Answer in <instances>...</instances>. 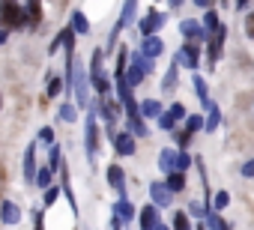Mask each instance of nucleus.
I'll list each match as a JSON object with an SVG mask.
<instances>
[{
    "instance_id": "13",
    "label": "nucleus",
    "mask_w": 254,
    "mask_h": 230,
    "mask_svg": "<svg viewBox=\"0 0 254 230\" xmlns=\"http://www.w3.org/2000/svg\"><path fill=\"white\" fill-rule=\"evenodd\" d=\"M27 15H30V27H39V21H42V6H39V3H27Z\"/></svg>"
},
{
    "instance_id": "8",
    "label": "nucleus",
    "mask_w": 254,
    "mask_h": 230,
    "mask_svg": "<svg viewBox=\"0 0 254 230\" xmlns=\"http://www.w3.org/2000/svg\"><path fill=\"white\" fill-rule=\"evenodd\" d=\"M33 159H36V147L30 144V147H27V156H24V176H27V179L36 176V162H33Z\"/></svg>"
},
{
    "instance_id": "5",
    "label": "nucleus",
    "mask_w": 254,
    "mask_h": 230,
    "mask_svg": "<svg viewBox=\"0 0 254 230\" xmlns=\"http://www.w3.org/2000/svg\"><path fill=\"white\" fill-rule=\"evenodd\" d=\"M117 153H120V156H132V153H135V138L126 135V132L117 135Z\"/></svg>"
},
{
    "instance_id": "31",
    "label": "nucleus",
    "mask_w": 254,
    "mask_h": 230,
    "mask_svg": "<svg viewBox=\"0 0 254 230\" xmlns=\"http://www.w3.org/2000/svg\"><path fill=\"white\" fill-rule=\"evenodd\" d=\"M209 227H212V230H227V224H224V221H218L215 215L209 218Z\"/></svg>"
},
{
    "instance_id": "6",
    "label": "nucleus",
    "mask_w": 254,
    "mask_h": 230,
    "mask_svg": "<svg viewBox=\"0 0 254 230\" xmlns=\"http://www.w3.org/2000/svg\"><path fill=\"white\" fill-rule=\"evenodd\" d=\"M159 27H162V15H159V12H150V15L141 21V30H144V36H150V33H153V30H159Z\"/></svg>"
},
{
    "instance_id": "36",
    "label": "nucleus",
    "mask_w": 254,
    "mask_h": 230,
    "mask_svg": "<svg viewBox=\"0 0 254 230\" xmlns=\"http://www.w3.org/2000/svg\"><path fill=\"white\" fill-rule=\"evenodd\" d=\"M189 141H191V135H189V132H183V135H180V147H189Z\"/></svg>"
},
{
    "instance_id": "11",
    "label": "nucleus",
    "mask_w": 254,
    "mask_h": 230,
    "mask_svg": "<svg viewBox=\"0 0 254 230\" xmlns=\"http://www.w3.org/2000/svg\"><path fill=\"white\" fill-rule=\"evenodd\" d=\"M159 168H162L165 173H174V168H177V156H174L171 150H165V153H162V165H159Z\"/></svg>"
},
{
    "instance_id": "27",
    "label": "nucleus",
    "mask_w": 254,
    "mask_h": 230,
    "mask_svg": "<svg viewBox=\"0 0 254 230\" xmlns=\"http://www.w3.org/2000/svg\"><path fill=\"white\" fill-rule=\"evenodd\" d=\"M39 138H42L45 144H54V129H48V126H45V129L39 132Z\"/></svg>"
},
{
    "instance_id": "29",
    "label": "nucleus",
    "mask_w": 254,
    "mask_h": 230,
    "mask_svg": "<svg viewBox=\"0 0 254 230\" xmlns=\"http://www.w3.org/2000/svg\"><path fill=\"white\" fill-rule=\"evenodd\" d=\"M227 200H230V197H227L224 191H218V194H215V209H221V206H227Z\"/></svg>"
},
{
    "instance_id": "21",
    "label": "nucleus",
    "mask_w": 254,
    "mask_h": 230,
    "mask_svg": "<svg viewBox=\"0 0 254 230\" xmlns=\"http://www.w3.org/2000/svg\"><path fill=\"white\" fill-rule=\"evenodd\" d=\"M60 87H63V81L60 78H51L48 81V96H60Z\"/></svg>"
},
{
    "instance_id": "26",
    "label": "nucleus",
    "mask_w": 254,
    "mask_h": 230,
    "mask_svg": "<svg viewBox=\"0 0 254 230\" xmlns=\"http://www.w3.org/2000/svg\"><path fill=\"white\" fill-rule=\"evenodd\" d=\"M189 165H191V159H189V156H177V173H183Z\"/></svg>"
},
{
    "instance_id": "16",
    "label": "nucleus",
    "mask_w": 254,
    "mask_h": 230,
    "mask_svg": "<svg viewBox=\"0 0 254 230\" xmlns=\"http://www.w3.org/2000/svg\"><path fill=\"white\" fill-rule=\"evenodd\" d=\"M72 27H75L78 33H87V21H84V15H81V12H75V15H72Z\"/></svg>"
},
{
    "instance_id": "40",
    "label": "nucleus",
    "mask_w": 254,
    "mask_h": 230,
    "mask_svg": "<svg viewBox=\"0 0 254 230\" xmlns=\"http://www.w3.org/2000/svg\"><path fill=\"white\" fill-rule=\"evenodd\" d=\"M6 42V30H0V45H3Z\"/></svg>"
},
{
    "instance_id": "18",
    "label": "nucleus",
    "mask_w": 254,
    "mask_h": 230,
    "mask_svg": "<svg viewBox=\"0 0 254 230\" xmlns=\"http://www.w3.org/2000/svg\"><path fill=\"white\" fill-rule=\"evenodd\" d=\"M186 60H189L191 69L197 66V48H194V45H186Z\"/></svg>"
},
{
    "instance_id": "20",
    "label": "nucleus",
    "mask_w": 254,
    "mask_h": 230,
    "mask_svg": "<svg viewBox=\"0 0 254 230\" xmlns=\"http://www.w3.org/2000/svg\"><path fill=\"white\" fill-rule=\"evenodd\" d=\"M60 117H63L66 123H72V120H75V105H63V108H60Z\"/></svg>"
},
{
    "instance_id": "34",
    "label": "nucleus",
    "mask_w": 254,
    "mask_h": 230,
    "mask_svg": "<svg viewBox=\"0 0 254 230\" xmlns=\"http://www.w3.org/2000/svg\"><path fill=\"white\" fill-rule=\"evenodd\" d=\"M159 123H162V129H171V126H174V120L168 117V114H162V120H159Z\"/></svg>"
},
{
    "instance_id": "35",
    "label": "nucleus",
    "mask_w": 254,
    "mask_h": 230,
    "mask_svg": "<svg viewBox=\"0 0 254 230\" xmlns=\"http://www.w3.org/2000/svg\"><path fill=\"white\" fill-rule=\"evenodd\" d=\"M215 24H218V18H215V15H206V27L215 30Z\"/></svg>"
},
{
    "instance_id": "7",
    "label": "nucleus",
    "mask_w": 254,
    "mask_h": 230,
    "mask_svg": "<svg viewBox=\"0 0 254 230\" xmlns=\"http://www.w3.org/2000/svg\"><path fill=\"white\" fill-rule=\"evenodd\" d=\"M87 156H96V120L87 117Z\"/></svg>"
},
{
    "instance_id": "32",
    "label": "nucleus",
    "mask_w": 254,
    "mask_h": 230,
    "mask_svg": "<svg viewBox=\"0 0 254 230\" xmlns=\"http://www.w3.org/2000/svg\"><path fill=\"white\" fill-rule=\"evenodd\" d=\"M194 87H197V96H200V99H203V102H206V87H203V81H200V78H197V81H194Z\"/></svg>"
},
{
    "instance_id": "25",
    "label": "nucleus",
    "mask_w": 254,
    "mask_h": 230,
    "mask_svg": "<svg viewBox=\"0 0 254 230\" xmlns=\"http://www.w3.org/2000/svg\"><path fill=\"white\" fill-rule=\"evenodd\" d=\"M197 129H203V120H200L197 114H194V117L189 120V135H191V132H197Z\"/></svg>"
},
{
    "instance_id": "38",
    "label": "nucleus",
    "mask_w": 254,
    "mask_h": 230,
    "mask_svg": "<svg viewBox=\"0 0 254 230\" xmlns=\"http://www.w3.org/2000/svg\"><path fill=\"white\" fill-rule=\"evenodd\" d=\"M242 173H245V176H254V162H248V165L242 168Z\"/></svg>"
},
{
    "instance_id": "4",
    "label": "nucleus",
    "mask_w": 254,
    "mask_h": 230,
    "mask_svg": "<svg viewBox=\"0 0 254 230\" xmlns=\"http://www.w3.org/2000/svg\"><path fill=\"white\" fill-rule=\"evenodd\" d=\"M18 206L15 203H9V200H3V203H0V221H3V224H18Z\"/></svg>"
},
{
    "instance_id": "1",
    "label": "nucleus",
    "mask_w": 254,
    "mask_h": 230,
    "mask_svg": "<svg viewBox=\"0 0 254 230\" xmlns=\"http://www.w3.org/2000/svg\"><path fill=\"white\" fill-rule=\"evenodd\" d=\"M0 21H3L6 27H21L24 24L21 6L18 3H3V6H0Z\"/></svg>"
},
{
    "instance_id": "12",
    "label": "nucleus",
    "mask_w": 254,
    "mask_h": 230,
    "mask_svg": "<svg viewBox=\"0 0 254 230\" xmlns=\"http://www.w3.org/2000/svg\"><path fill=\"white\" fill-rule=\"evenodd\" d=\"M153 197H156V203H159V206H165V203L171 200V191H168L162 182H156V185H153Z\"/></svg>"
},
{
    "instance_id": "19",
    "label": "nucleus",
    "mask_w": 254,
    "mask_h": 230,
    "mask_svg": "<svg viewBox=\"0 0 254 230\" xmlns=\"http://www.w3.org/2000/svg\"><path fill=\"white\" fill-rule=\"evenodd\" d=\"M174 227H177V230H189V218H186V212H177V215H174Z\"/></svg>"
},
{
    "instance_id": "15",
    "label": "nucleus",
    "mask_w": 254,
    "mask_h": 230,
    "mask_svg": "<svg viewBox=\"0 0 254 230\" xmlns=\"http://www.w3.org/2000/svg\"><path fill=\"white\" fill-rule=\"evenodd\" d=\"M135 15V3H126V9H123V15H120V27H126L129 24V18Z\"/></svg>"
},
{
    "instance_id": "37",
    "label": "nucleus",
    "mask_w": 254,
    "mask_h": 230,
    "mask_svg": "<svg viewBox=\"0 0 254 230\" xmlns=\"http://www.w3.org/2000/svg\"><path fill=\"white\" fill-rule=\"evenodd\" d=\"M189 212H194V215H203V206H200V203H191V206H189Z\"/></svg>"
},
{
    "instance_id": "33",
    "label": "nucleus",
    "mask_w": 254,
    "mask_h": 230,
    "mask_svg": "<svg viewBox=\"0 0 254 230\" xmlns=\"http://www.w3.org/2000/svg\"><path fill=\"white\" fill-rule=\"evenodd\" d=\"M245 33H248V36H254V12H251V15H248V21H245Z\"/></svg>"
},
{
    "instance_id": "39",
    "label": "nucleus",
    "mask_w": 254,
    "mask_h": 230,
    "mask_svg": "<svg viewBox=\"0 0 254 230\" xmlns=\"http://www.w3.org/2000/svg\"><path fill=\"white\" fill-rule=\"evenodd\" d=\"M33 218H36V230H42V212H39V209H36V215H33Z\"/></svg>"
},
{
    "instance_id": "17",
    "label": "nucleus",
    "mask_w": 254,
    "mask_h": 230,
    "mask_svg": "<svg viewBox=\"0 0 254 230\" xmlns=\"http://www.w3.org/2000/svg\"><path fill=\"white\" fill-rule=\"evenodd\" d=\"M117 212H120L123 218H132V215H135V209H132V203H129V200H123V203L117 206Z\"/></svg>"
},
{
    "instance_id": "30",
    "label": "nucleus",
    "mask_w": 254,
    "mask_h": 230,
    "mask_svg": "<svg viewBox=\"0 0 254 230\" xmlns=\"http://www.w3.org/2000/svg\"><path fill=\"white\" fill-rule=\"evenodd\" d=\"M218 117H221V114H218V108H212V114H209V123H206V129H215Z\"/></svg>"
},
{
    "instance_id": "9",
    "label": "nucleus",
    "mask_w": 254,
    "mask_h": 230,
    "mask_svg": "<svg viewBox=\"0 0 254 230\" xmlns=\"http://www.w3.org/2000/svg\"><path fill=\"white\" fill-rule=\"evenodd\" d=\"M144 54L153 60V57H159L162 54V39H156V36H147V42H144Z\"/></svg>"
},
{
    "instance_id": "28",
    "label": "nucleus",
    "mask_w": 254,
    "mask_h": 230,
    "mask_svg": "<svg viewBox=\"0 0 254 230\" xmlns=\"http://www.w3.org/2000/svg\"><path fill=\"white\" fill-rule=\"evenodd\" d=\"M168 117H171V120H174V123H177V120H180V117H183V105H174V108H171V111H168Z\"/></svg>"
},
{
    "instance_id": "10",
    "label": "nucleus",
    "mask_w": 254,
    "mask_h": 230,
    "mask_svg": "<svg viewBox=\"0 0 254 230\" xmlns=\"http://www.w3.org/2000/svg\"><path fill=\"white\" fill-rule=\"evenodd\" d=\"M165 188H168V191H183V188H186V176H183V173H177V171H174V173H168Z\"/></svg>"
},
{
    "instance_id": "14",
    "label": "nucleus",
    "mask_w": 254,
    "mask_h": 230,
    "mask_svg": "<svg viewBox=\"0 0 254 230\" xmlns=\"http://www.w3.org/2000/svg\"><path fill=\"white\" fill-rule=\"evenodd\" d=\"M45 168H48L51 173L60 168V147H54V150H51V159H48V165H45Z\"/></svg>"
},
{
    "instance_id": "22",
    "label": "nucleus",
    "mask_w": 254,
    "mask_h": 230,
    "mask_svg": "<svg viewBox=\"0 0 254 230\" xmlns=\"http://www.w3.org/2000/svg\"><path fill=\"white\" fill-rule=\"evenodd\" d=\"M36 182H39L42 188H48V182H51V171H48V168H42V171H39V176H36Z\"/></svg>"
},
{
    "instance_id": "3",
    "label": "nucleus",
    "mask_w": 254,
    "mask_h": 230,
    "mask_svg": "<svg viewBox=\"0 0 254 230\" xmlns=\"http://www.w3.org/2000/svg\"><path fill=\"white\" fill-rule=\"evenodd\" d=\"M159 227V209L156 206H144L141 209V230H156Z\"/></svg>"
},
{
    "instance_id": "24",
    "label": "nucleus",
    "mask_w": 254,
    "mask_h": 230,
    "mask_svg": "<svg viewBox=\"0 0 254 230\" xmlns=\"http://www.w3.org/2000/svg\"><path fill=\"white\" fill-rule=\"evenodd\" d=\"M159 111H162V108H159V102H147V105H144V114H147V117H156Z\"/></svg>"
},
{
    "instance_id": "23",
    "label": "nucleus",
    "mask_w": 254,
    "mask_h": 230,
    "mask_svg": "<svg viewBox=\"0 0 254 230\" xmlns=\"http://www.w3.org/2000/svg\"><path fill=\"white\" fill-rule=\"evenodd\" d=\"M57 197H60V188H54V185H51V188L45 191V206H51V203H54Z\"/></svg>"
},
{
    "instance_id": "2",
    "label": "nucleus",
    "mask_w": 254,
    "mask_h": 230,
    "mask_svg": "<svg viewBox=\"0 0 254 230\" xmlns=\"http://www.w3.org/2000/svg\"><path fill=\"white\" fill-rule=\"evenodd\" d=\"M108 182H111V185L123 194V200H126V191H123V188H126V173H123L120 165H111V168H108Z\"/></svg>"
},
{
    "instance_id": "41",
    "label": "nucleus",
    "mask_w": 254,
    "mask_h": 230,
    "mask_svg": "<svg viewBox=\"0 0 254 230\" xmlns=\"http://www.w3.org/2000/svg\"><path fill=\"white\" fill-rule=\"evenodd\" d=\"M156 230H168V227H162V224H159V227H156Z\"/></svg>"
}]
</instances>
